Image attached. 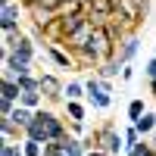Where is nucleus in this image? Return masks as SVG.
<instances>
[{"mask_svg":"<svg viewBox=\"0 0 156 156\" xmlns=\"http://www.w3.org/2000/svg\"><path fill=\"white\" fill-rule=\"evenodd\" d=\"M69 12H87V0H66L59 16H69Z\"/></svg>","mask_w":156,"mask_h":156,"instance_id":"obj_17","label":"nucleus"},{"mask_svg":"<svg viewBox=\"0 0 156 156\" xmlns=\"http://www.w3.org/2000/svg\"><path fill=\"white\" fill-rule=\"evenodd\" d=\"M84 87H87V103H90L94 109H109L112 94H109V90H103V81H100L97 72L90 75V78H84Z\"/></svg>","mask_w":156,"mask_h":156,"instance_id":"obj_3","label":"nucleus"},{"mask_svg":"<svg viewBox=\"0 0 156 156\" xmlns=\"http://www.w3.org/2000/svg\"><path fill=\"white\" fill-rule=\"evenodd\" d=\"M134 125H137V131L144 134V137H150V134L156 131V112H150V109H147V112L140 115V119H137Z\"/></svg>","mask_w":156,"mask_h":156,"instance_id":"obj_12","label":"nucleus"},{"mask_svg":"<svg viewBox=\"0 0 156 156\" xmlns=\"http://www.w3.org/2000/svg\"><path fill=\"white\" fill-rule=\"evenodd\" d=\"M137 50H140V37H137V31H131L125 37V41L119 44V50H115V59L122 62V66H128L134 56H137Z\"/></svg>","mask_w":156,"mask_h":156,"instance_id":"obj_5","label":"nucleus"},{"mask_svg":"<svg viewBox=\"0 0 156 156\" xmlns=\"http://www.w3.org/2000/svg\"><path fill=\"white\" fill-rule=\"evenodd\" d=\"M150 94L156 97V78H150Z\"/></svg>","mask_w":156,"mask_h":156,"instance_id":"obj_23","label":"nucleus"},{"mask_svg":"<svg viewBox=\"0 0 156 156\" xmlns=\"http://www.w3.org/2000/svg\"><path fill=\"white\" fill-rule=\"evenodd\" d=\"M144 112H147V106H144V97H134V100H128V106H125V115H128V122H137Z\"/></svg>","mask_w":156,"mask_h":156,"instance_id":"obj_13","label":"nucleus"},{"mask_svg":"<svg viewBox=\"0 0 156 156\" xmlns=\"http://www.w3.org/2000/svg\"><path fill=\"white\" fill-rule=\"evenodd\" d=\"M34 3H41V0H22V6L28 9V6H34Z\"/></svg>","mask_w":156,"mask_h":156,"instance_id":"obj_22","label":"nucleus"},{"mask_svg":"<svg viewBox=\"0 0 156 156\" xmlns=\"http://www.w3.org/2000/svg\"><path fill=\"white\" fill-rule=\"evenodd\" d=\"M144 75H147V81H150V78H156V56H150V59L144 62Z\"/></svg>","mask_w":156,"mask_h":156,"instance_id":"obj_19","label":"nucleus"},{"mask_svg":"<svg viewBox=\"0 0 156 156\" xmlns=\"http://www.w3.org/2000/svg\"><path fill=\"white\" fill-rule=\"evenodd\" d=\"M9 119L16 122L19 128H28V125L34 122V109H31V106H22V103H16V109H12Z\"/></svg>","mask_w":156,"mask_h":156,"instance_id":"obj_10","label":"nucleus"},{"mask_svg":"<svg viewBox=\"0 0 156 156\" xmlns=\"http://www.w3.org/2000/svg\"><path fill=\"white\" fill-rule=\"evenodd\" d=\"M41 90H44L47 103H66V84H62L53 72L41 75Z\"/></svg>","mask_w":156,"mask_h":156,"instance_id":"obj_4","label":"nucleus"},{"mask_svg":"<svg viewBox=\"0 0 156 156\" xmlns=\"http://www.w3.org/2000/svg\"><path fill=\"white\" fill-rule=\"evenodd\" d=\"M125 156H131V153H125Z\"/></svg>","mask_w":156,"mask_h":156,"instance_id":"obj_25","label":"nucleus"},{"mask_svg":"<svg viewBox=\"0 0 156 156\" xmlns=\"http://www.w3.org/2000/svg\"><path fill=\"white\" fill-rule=\"evenodd\" d=\"M66 131H69L66 119H62L59 112L41 106V109H34V122L25 128V137H34V140H41V144H50V140H59Z\"/></svg>","mask_w":156,"mask_h":156,"instance_id":"obj_1","label":"nucleus"},{"mask_svg":"<svg viewBox=\"0 0 156 156\" xmlns=\"http://www.w3.org/2000/svg\"><path fill=\"white\" fill-rule=\"evenodd\" d=\"M94 72H97L100 78H115V75H122V62L115 59V56H112V59H103Z\"/></svg>","mask_w":156,"mask_h":156,"instance_id":"obj_11","label":"nucleus"},{"mask_svg":"<svg viewBox=\"0 0 156 156\" xmlns=\"http://www.w3.org/2000/svg\"><path fill=\"white\" fill-rule=\"evenodd\" d=\"M90 134H94V144H97V147H103L109 156L125 153V134H122L112 122H103V125H100V128H94Z\"/></svg>","mask_w":156,"mask_h":156,"instance_id":"obj_2","label":"nucleus"},{"mask_svg":"<svg viewBox=\"0 0 156 156\" xmlns=\"http://www.w3.org/2000/svg\"><path fill=\"white\" fill-rule=\"evenodd\" d=\"M125 153H131V156H156V147L150 144V137H140L137 144L131 150H125Z\"/></svg>","mask_w":156,"mask_h":156,"instance_id":"obj_15","label":"nucleus"},{"mask_svg":"<svg viewBox=\"0 0 156 156\" xmlns=\"http://www.w3.org/2000/svg\"><path fill=\"white\" fill-rule=\"evenodd\" d=\"M84 97H87L84 81H66V100H84Z\"/></svg>","mask_w":156,"mask_h":156,"instance_id":"obj_14","label":"nucleus"},{"mask_svg":"<svg viewBox=\"0 0 156 156\" xmlns=\"http://www.w3.org/2000/svg\"><path fill=\"white\" fill-rule=\"evenodd\" d=\"M44 53H47L50 59H53V62H56L59 69H72V66H75V56L69 53L66 47H59V44H50V47L44 50Z\"/></svg>","mask_w":156,"mask_h":156,"instance_id":"obj_6","label":"nucleus"},{"mask_svg":"<svg viewBox=\"0 0 156 156\" xmlns=\"http://www.w3.org/2000/svg\"><path fill=\"white\" fill-rule=\"evenodd\" d=\"M87 3H90V0H87Z\"/></svg>","mask_w":156,"mask_h":156,"instance_id":"obj_26","label":"nucleus"},{"mask_svg":"<svg viewBox=\"0 0 156 156\" xmlns=\"http://www.w3.org/2000/svg\"><path fill=\"white\" fill-rule=\"evenodd\" d=\"M44 156H66L59 147V140H50V144H44Z\"/></svg>","mask_w":156,"mask_h":156,"instance_id":"obj_18","label":"nucleus"},{"mask_svg":"<svg viewBox=\"0 0 156 156\" xmlns=\"http://www.w3.org/2000/svg\"><path fill=\"white\" fill-rule=\"evenodd\" d=\"M87 156H109V153L103 150V147H90V150H87Z\"/></svg>","mask_w":156,"mask_h":156,"instance_id":"obj_21","label":"nucleus"},{"mask_svg":"<svg viewBox=\"0 0 156 156\" xmlns=\"http://www.w3.org/2000/svg\"><path fill=\"white\" fill-rule=\"evenodd\" d=\"M122 81H131V78H134V66H131V62H128V66H122Z\"/></svg>","mask_w":156,"mask_h":156,"instance_id":"obj_20","label":"nucleus"},{"mask_svg":"<svg viewBox=\"0 0 156 156\" xmlns=\"http://www.w3.org/2000/svg\"><path fill=\"white\" fill-rule=\"evenodd\" d=\"M59 22H62V31H66V37H69V34H75L87 22V12H69V16H59Z\"/></svg>","mask_w":156,"mask_h":156,"instance_id":"obj_8","label":"nucleus"},{"mask_svg":"<svg viewBox=\"0 0 156 156\" xmlns=\"http://www.w3.org/2000/svg\"><path fill=\"white\" fill-rule=\"evenodd\" d=\"M0 134H3V140H25V128H19L6 115V119H0Z\"/></svg>","mask_w":156,"mask_h":156,"instance_id":"obj_9","label":"nucleus"},{"mask_svg":"<svg viewBox=\"0 0 156 156\" xmlns=\"http://www.w3.org/2000/svg\"><path fill=\"white\" fill-rule=\"evenodd\" d=\"M62 109H66V119H69V122H84V119H87L84 100H66V103H62Z\"/></svg>","mask_w":156,"mask_h":156,"instance_id":"obj_7","label":"nucleus"},{"mask_svg":"<svg viewBox=\"0 0 156 156\" xmlns=\"http://www.w3.org/2000/svg\"><path fill=\"white\" fill-rule=\"evenodd\" d=\"M122 134H125V150H131V147L137 144V140H140V137H144V134H140V131H137V125H134V122H128V128H125V131H122Z\"/></svg>","mask_w":156,"mask_h":156,"instance_id":"obj_16","label":"nucleus"},{"mask_svg":"<svg viewBox=\"0 0 156 156\" xmlns=\"http://www.w3.org/2000/svg\"><path fill=\"white\" fill-rule=\"evenodd\" d=\"M150 144H153V147H156V131H153V134H150Z\"/></svg>","mask_w":156,"mask_h":156,"instance_id":"obj_24","label":"nucleus"}]
</instances>
